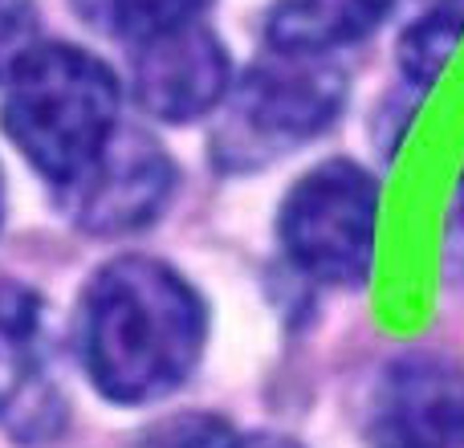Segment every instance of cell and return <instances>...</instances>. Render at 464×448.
Returning <instances> with one entry per match:
<instances>
[{
  "label": "cell",
  "mask_w": 464,
  "mask_h": 448,
  "mask_svg": "<svg viewBox=\"0 0 464 448\" xmlns=\"http://www.w3.org/2000/svg\"><path fill=\"white\" fill-rule=\"evenodd\" d=\"M208 306L160 257H114L78 302V359L94 392L122 408L168 400L200 367Z\"/></svg>",
  "instance_id": "6da1fadb"
},
{
  "label": "cell",
  "mask_w": 464,
  "mask_h": 448,
  "mask_svg": "<svg viewBox=\"0 0 464 448\" xmlns=\"http://www.w3.org/2000/svg\"><path fill=\"white\" fill-rule=\"evenodd\" d=\"M0 122L33 171L57 192L122 127V86L90 49L41 41L5 82Z\"/></svg>",
  "instance_id": "7a4b0ae2"
},
{
  "label": "cell",
  "mask_w": 464,
  "mask_h": 448,
  "mask_svg": "<svg viewBox=\"0 0 464 448\" xmlns=\"http://www.w3.org/2000/svg\"><path fill=\"white\" fill-rule=\"evenodd\" d=\"M351 78L334 57L265 49L232 82L212 127V163L228 176L261 171L326 135L346 111Z\"/></svg>",
  "instance_id": "3957f363"
},
{
  "label": "cell",
  "mask_w": 464,
  "mask_h": 448,
  "mask_svg": "<svg viewBox=\"0 0 464 448\" xmlns=\"http://www.w3.org/2000/svg\"><path fill=\"white\" fill-rule=\"evenodd\" d=\"M277 240L302 278L359 289L375 265L379 180L343 155L310 168L281 200Z\"/></svg>",
  "instance_id": "277c9868"
},
{
  "label": "cell",
  "mask_w": 464,
  "mask_h": 448,
  "mask_svg": "<svg viewBox=\"0 0 464 448\" xmlns=\"http://www.w3.org/2000/svg\"><path fill=\"white\" fill-rule=\"evenodd\" d=\"M176 196V163L155 135L122 122L106 147L57 188V204L86 237H127L168 212Z\"/></svg>",
  "instance_id": "5b68a950"
},
{
  "label": "cell",
  "mask_w": 464,
  "mask_h": 448,
  "mask_svg": "<svg viewBox=\"0 0 464 448\" xmlns=\"http://www.w3.org/2000/svg\"><path fill=\"white\" fill-rule=\"evenodd\" d=\"M0 433L21 448H45L65 433V395L49 367L45 306L13 281H0Z\"/></svg>",
  "instance_id": "8992f818"
},
{
  "label": "cell",
  "mask_w": 464,
  "mask_h": 448,
  "mask_svg": "<svg viewBox=\"0 0 464 448\" xmlns=\"http://www.w3.org/2000/svg\"><path fill=\"white\" fill-rule=\"evenodd\" d=\"M371 448H464V367L436 351H403L375 379Z\"/></svg>",
  "instance_id": "52a82bcc"
},
{
  "label": "cell",
  "mask_w": 464,
  "mask_h": 448,
  "mask_svg": "<svg viewBox=\"0 0 464 448\" xmlns=\"http://www.w3.org/2000/svg\"><path fill=\"white\" fill-rule=\"evenodd\" d=\"M232 54L204 21H188L135 45L130 98L155 122H196L225 106L232 90Z\"/></svg>",
  "instance_id": "ba28073f"
},
{
  "label": "cell",
  "mask_w": 464,
  "mask_h": 448,
  "mask_svg": "<svg viewBox=\"0 0 464 448\" xmlns=\"http://www.w3.org/2000/svg\"><path fill=\"white\" fill-rule=\"evenodd\" d=\"M395 5L400 0H273L265 13V49L334 57L383 29Z\"/></svg>",
  "instance_id": "9c48e42d"
},
{
  "label": "cell",
  "mask_w": 464,
  "mask_h": 448,
  "mask_svg": "<svg viewBox=\"0 0 464 448\" xmlns=\"http://www.w3.org/2000/svg\"><path fill=\"white\" fill-rule=\"evenodd\" d=\"M464 41V0H432L395 41V65L400 82L411 98H424L449 70L452 54Z\"/></svg>",
  "instance_id": "30bf717a"
},
{
  "label": "cell",
  "mask_w": 464,
  "mask_h": 448,
  "mask_svg": "<svg viewBox=\"0 0 464 448\" xmlns=\"http://www.w3.org/2000/svg\"><path fill=\"white\" fill-rule=\"evenodd\" d=\"M82 24L114 41L139 45L188 21H200L212 0H70Z\"/></svg>",
  "instance_id": "8fae6325"
},
{
  "label": "cell",
  "mask_w": 464,
  "mask_h": 448,
  "mask_svg": "<svg viewBox=\"0 0 464 448\" xmlns=\"http://www.w3.org/2000/svg\"><path fill=\"white\" fill-rule=\"evenodd\" d=\"M237 433L228 428L225 416L212 412H179V416L155 420L139 436H130L122 448H232Z\"/></svg>",
  "instance_id": "7c38bea8"
},
{
  "label": "cell",
  "mask_w": 464,
  "mask_h": 448,
  "mask_svg": "<svg viewBox=\"0 0 464 448\" xmlns=\"http://www.w3.org/2000/svg\"><path fill=\"white\" fill-rule=\"evenodd\" d=\"M41 45V16L33 0H0V86Z\"/></svg>",
  "instance_id": "4fadbf2b"
},
{
  "label": "cell",
  "mask_w": 464,
  "mask_h": 448,
  "mask_svg": "<svg viewBox=\"0 0 464 448\" xmlns=\"http://www.w3.org/2000/svg\"><path fill=\"white\" fill-rule=\"evenodd\" d=\"M232 448H302V444L281 436V433H253V436H237Z\"/></svg>",
  "instance_id": "5bb4252c"
},
{
  "label": "cell",
  "mask_w": 464,
  "mask_h": 448,
  "mask_svg": "<svg viewBox=\"0 0 464 448\" xmlns=\"http://www.w3.org/2000/svg\"><path fill=\"white\" fill-rule=\"evenodd\" d=\"M457 232L464 240V176H460V196H457Z\"/></svg>",
  "instance_id": "9a60e30c"
},
{
  "label": "cell",
  "mask_w": 464,
  "mask_h": 448,
  "mask_svg": "<svg viewBox=\"0 0 464 448\" xmlns=\"http://www.w3.org/2000/svg\"><path fill=\"white\" fill-rule=\"evenodd\" d=\"M0 220H5V171H0Z\"/></svg>",
  "instance_id": "2e32d148"
}]
</instances>
